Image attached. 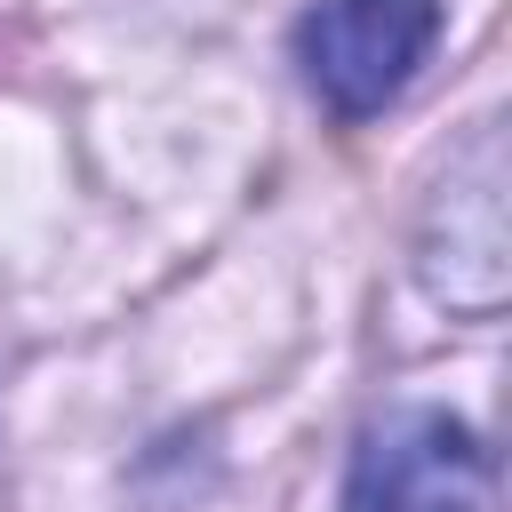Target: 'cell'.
Masks as SVG:
<instances>
[{"instance_id": "3", "label": "cell", "mask_w": 512, "mask_h": 512, "mask_svg": "<svg viewBox=\"0 0 512 512\" xmlns=\"http://www.w3.org/2000/svg\"><path fill=\"white\" fill-rule=\"evenodd\" d=\"M424 288L464 312V320H496L504 288H512V240H504V136L496 120L464 144V160H448V184L432 200L424 248H416Z\"/></svg>"}, {"instance_id": "2", "label": "cell", "mask_w": 512, "mask_h": 512, "mask_svg": "<svg viewBox=\"0 0 512 512\" xmlns=\"http://www.w3.org/2000/svg\"><path fill=\"white\" fill-rule=\"evenodd\" d=\"M488 448L448 408H392L360 432L344 472V512H480Z\"/></svg>"}, {"instance_id": "1", "label": "cell", "mask_w": 512, "mask_h": 512, "mask_svg": "<svg viewBox=\"0 0 512 512\" xmlns=\"http://www.w3.org/2000/svg\"><path fill=\"white\" fill-rule=\"evenodd\" d=\"M440 40V0H320L296 16V72L336 120H376Z\"/></svg>"}]
</instances>
